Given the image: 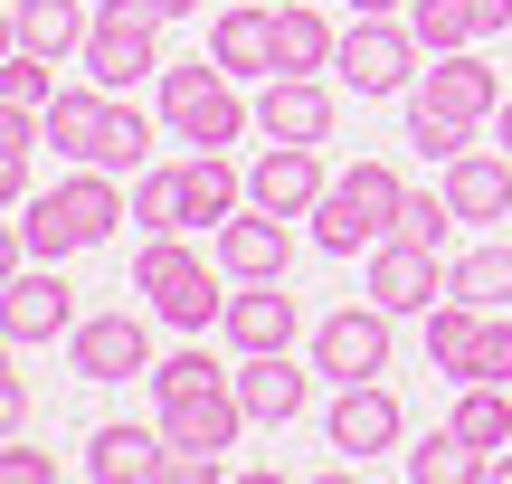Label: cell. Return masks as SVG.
Segmentation results:
<instances>
[{
	"label": "cell",
	"instance_id": "7",
	"mask_svg": "<svg viewBox=\"0 0 512 484\" xmlns=\"http://www.w3.org/2000/svg\"><path fill=\"white\" fill-rule=\"evenodd\" d=\"M76 285H67V266H48V257H29L10 285H0V342L10 352H29V342H67L76 333Z\"/></svg>",
	"mask_w": 512,
	"mask_h": 484
},
{
	"label": "cell",
	"instance_id": "5",
	"mask_svg": "<svg viewBox=\"0 0 512 484\" xmlns=\"http://www.w3.org/2000/svg\"><path fill=\"white\" fill-rule=\"evenodd\" d=\"M332 76H342L351 95H408L427 76V48H418V29H408V10H380V19H351L342 29V57H332Z\"/></svg>",
	"mask_w": 512,
	"mask_h": 484
},
{
	"label": "cell",
	"instance_id": "22",
	"mask_svg": "<svg viewBox=\"0 0 512 484\" xmlns=\"http://www.w3.org/2000/svg\"><path fill=\"white\" fill-rule=\"evenodd\" d=\"M86 0H10V48H38V57H86Z\"/></svg>",
	"mask_w": 512,
	"mask_h": 484
},
{
	"label": "cell",
	"instance_id": "9",
	"mask_svg": "<svg viewBox=\"0 0 512 484\" xmlns=\"http://www.w3.org/2000/svg\"><path fill=\"white\" fill-rule=\"evenodd\" d=\"M67 371L95 380V390L152 380V323H143V314H86V323L67 333Z\"/></svg>",
	"mask_w": 512,
	"mask_h": 484
},
{
	"label": "cell",
	"instance_id": "10",
	"mask_svg": "<svg viewBox=\"0 0 512 484\" xmlns=\"http://www.w3.org/2000/svg\"><path fill=\"white\" fill-rule=\"evenodd\" d=\"M323 190H332L323 143H266V152L247 162V209H275V219H313V209H323Z\"/></svg>",
	"mask_w": 512,
	"mask_h": 484
},
{
	"label": "cell",
	"instance_id": "45",
	"mask_svg": "<svg viewBox=\"0 0 512 484\" xmlns=\"http://www.w3.org/2000/svg\"><path fill=\"white\" fill-rule=\"evenodd\" d=\"M494 143H503V152H512V95H503V114H494Z\"/></svg>",
	"mask_w": 512,
	"mask_h": 484
},
{
	"label": "cell",
	"instance_id": "4",
	"mask_svg": "<svg viewBox=\"0 0 512 484\" xmlns=\"http://www.w3.org/2000/svg\"><path fill=\"white\" fill-rule=\"evenodd\" d=\"M256 124V105L238 95V76L219 57H190V67H162V133L190 152H228Z\"/></svg>",
	"mask_w": 512,
	"mask_h": 484
},
{
	"label": "cell",
	"instance_id": "6",
	"mask_svg": "<svg viewBox=\"0 0 512 484\" xmlns=\"http://www.w3.org/2000/svg\"><path fill=\"white\" fill-rule=\"evenodd\" d=\"M389 352H399V314H389V304H342V314L313 323V371H323L332 390H351V380H380Z\"/></svg>",
	"mask_w": 512,
	"mask_h": 484
},
{
	"label": "cell",
	"instance_id": "30",
	"mask_svg": "<svg viewBox=\"0 0 512 484\" xmlns=\"http://www.w3.org/2000/svg\"><path fill=\"white\" fill-rule=\"evenodd\" d=\"M143 162H152V114L114 95V105H105V143H95V171H114V181H133Z\"/></svg>",
	"mask_w": 512,
	"mask_h": 484
},
{
	"label": "cell",
	"instance_id": "28",
	"mask_svg": "<svg viewBox=\"0 0 512 484\" xmlns=\"http://www.w3.org/2000/svg\"><path fill=\"white\" fill-rule=\"evenodd\" d=\"M446 295L484 304V314H512V238H484V247H465V257L446 266Z\"/></svg>",
	"mask_w": 512,
	"mask_h": 484
},
{
	"label": "cell",
	"instance_id": "42",
	"mask_svg": "<svg viewBox=\"0 0 512 484\" xmlns=\"http://www.w3.org/2000/svg\"><path fill=\"white\" fill-rule=\"evenodd\" d=\"M484 484H512V447H494V456H484Z\"/></svg>",
	"mask_w": 512,
	"mask_h": 484
},
{
	"label": "cell",
	"instance_id": "40",
	"mask_svg": "<svg viewBox=\"0 0 512 484\" xmlns=\"http://www.w3.org/2000/svg\"><path fill=\"white\" fill-rule=\"evenodd\" d=\"M19 428H29V380L0 371V437H19Z\"/></svg>",
	"mask_w": 512,
	"mask_h": 484
},
{
	"label": "cell",
	"instance_id": "2",
	"mask_svg": "<svg viewBox=\"0 0 512 484\" xmlns=\"http://www.w3.org/2000/svg\"><path fill=\"white\" fill-rule=\"evenodd\" d=\"M133 295H152V314H162L171 333H209V323L228 314V266L200 257V247L171 228V238H143V257H133Z\"/></svg>",
	"mask_w": 512,
	"mask_h": 484
},
{
	"label": "cell",
	"instance_id": "16",
	"mask_svg": "<svg viewBox=\"0 0 512 484\" xmlns=\"http://www.w3.org/2000/svg\"><path fill=\"white\" fill-rule=\"evenodd\" d=\"M399 428H408V418H399V399H389L380 380H351V390L332 399V418H323V437L342 447V466H370V456H389V447H399Z\"/></svg>",
	"mask_w": 512,
	"mask_h": 484
},
{
	"label": "cell",
	"instance_id": "35",
	"mask_svg": "<svg viewBox=\"0 0 512 484\" xmlns=\"http://www.w3.org/2000/svg\"><path fill=\"white\" fill-rule=\"evenodd\" d=\"M399 238H418V247H437V257H446V238H456V200H446V190H408Z\"/></svg>",
	"mask_w": 512,
	"mask_h": 484
},
{
	"label": "cell",
	"instance_id": "23",
	"mask_svg": "<svg viewBox=\"0 0 512 484\" xmlns=\"http://www.w3.org/2000/svg\"><path fill=\"white\" fill-rule=\"evenodd\" d=\"M484 304H465V295H437L427 304V371H446V380H475V352H484Z\"/></svg>",
	"mask_w": 512,
	"mask_h": 484
},
{
	"label": "cell",
	"instance_id": "8",
	"mask_svg": "<svg viewBox=\"0 0 512 484\" xmlns=\"http://www.w3.org/2000/svg\"><path fill=\"white\" fill-rule=\"evenodd\" d=\"M171 57H162V19L152 10H95V29H86V76L105 95H124V86H143V76H162Z\"/></svg>",
	"mask_w": 512,
	"mask_h": 484
},
{
	"label": "cell",
	"instance_id": "14",
	"mask_svg": "<svg viewBox=\"0 0 512 484\" xmlns=\"http://www.w3.org/2000/svg\"><path fill=\"white\" fill-rule=\"evenodd\" d=\"M209 257L228 266V285H266V276L294 266V228L275 209H238L228 228H209Z\"/></svg>",
	"mask_w": 512,
	"mask_h": 484
},
{
	"label": "cell",
	"instance_id": "43",
	"mask_svg": "<svg viewBox=\"0 0 512 484\" xmlns=\"http://www.w3.org/2000/svg\"><path fill=\"white\" fill-rule=\"evenodd\" d=\"M380 10H408V0H351V19H380Z\"/></svg>",
	"mask_w": 512,
	"mask_h": 484
},
{
	"label": "cell",
	"instance_id": "38",
	"mask_svg": "<svg viewBox=\"0 0 512 484\" xmlns=\"http://www.w3.org/2000/svg\"><path fill=\"white\" fill-rule=\"evenodd\" d=\"M475 380H503V390H512V314H494V323H484V352H475Z\"/></svg>",
	"mask_w": 512,
	"mask_h": 484
},
{
	"label": "cell",
	"instance_id": "33",
	"mask_svg": "<svg viewBox=\"0 0 512 484\" xmlns=\"http://www.w3.org/2000/svg\"><path fill=\"white\" fill-rule=\"evenodd\" d=\"M408 143L427 152V162H456V152H475V124L446 105H427V95H408Z\"/></svg>",
	"mask_w": 512,
	"mask_h": 484
},
{
	"label": "cell",
	"instance_id": "3",
	"mask_svg": "<svg viewBox=\"0 0 512 484\" xmlns=\"http://www.w3.org/2000/svg\"><path fill=\"white\" fill-rule=\"evenodd\" d=\"M399 209H408V181L389 162H351L332 171L323 209H313V247L323 257H370L380 238H399Z\"/></svg>",
	"mask_w": 512,
	"mask_h": 484
},
{
	"label": "cell",
	"instance_id": "12",
	"mask_svg": "<svg viewBox=\"0 0 512 484\" xmlns=\"http://www.w3.org/2000/svg\"><path fill=\"white\" fill-rule=\"evenodd\" d=\"M219 333H228V352H294V333H304V304L285 295V276H266V285H228Z\"/></svg>",
	"mask_w": 512,
	"mask_h": 484
},
{
	"label": "cell",
	"instance_id": "36",
	"mask_svg": "<svg viewBox=\"0 0 512 484\" xmlns=\"http://www.w3.org/2000/svg\"><path fill=\"white\" fill-rule=\"evenodd\" d=\"M219 361L209 352H171V361H152V399H190V390H219Z\"/></svg>",
	"mask_w": 512,
	"mask_h": 484
},
{
	"label": "cell",
	"instance_id": "13",
	"mask_svg": "<svg viewBox=\"0 0 512 484\" xmlns=\"http://www.w3.org/2000/svg\"><path fill=\"white\" fill-rule=\"evenodd\" d=\"M209 57H219L238 86L285 76V57H275V0H228V10L209 19Z\"/></svg>",
	"mask_w": 512,
	"mask_h": 484
},
{
	"label": "cell",
	"instance_id": "21",
	"mask_svg": "<svg viewBox=\"0 0 512 484\" xmlns=\"http://www.w3.org/2000/svg\"><path fill=\"white\" fill-rule=\"evenodd\" d=\"M86 475H95V484H152V475H162V428L105 418V428L86 437Z\"/></svg>",
	"mask_w": 512,
	"mask_h": 484
},
{
	"label": "cell",
	"instance_id": "11",
	"mask_svg": "<svg viewBox=\"0 0 512 484\" xmlns=\"http://www.w3.org/2000/svg\"><path fill=\"white\" fill-rule=\"evenodd\" d=\"M361 295H370V304H389V314H427V304L446 295V266H437V247H418V238H380V247H370V276H361Z\"/></svg>",
	"mask_w": 512,
	"mask_h": 484
},
{
	"label": "cell",
	"instance_id": "19",
	"mask_svg": "<svg viewBox=\"0 0 512 484\" xmlns=\"http://www.w3.org/2000/svg\"><path fill=\"white\" fill-rule=\"evenodd\" d=\"M408 95H427V105H446V114H465V124H494L503 114V76L484 67L475 48H456V57H437V67L418 76Z\"/></svg>",
	"mask_w": 512,
	"mask_h": 484
},
{
	"label": "cell",
	"instance_id": "15",
	"mask_svg": "<svg viewBox=\"0 0 512 484\" xmlns=\"http://www.w3.org/2000/svg\"><path fill=\"white\" fill-rule=\"evenodd\" d=\"M313 380H323V371H304L294 352H238L247 428H294V418H304V399H313Z\"/></svg>",
	"mask_w": 512,
	"mask_h": 484
},
{
	"label": "cell",
	"instance_id": "39",
	"mask_svg": "<svg viewBox=\"0 0 512 484\" xmlns=\"http://www.w3.org/2000/svg\"><path fill=\"white\" fill-rule=\"evenodd\" d=\"M48 447H19V437H0V484H48Z\"/></svg>",
	"mask_w": 512,
	"mask_h": 484
},
{
	"label": "cell",
	"instance_id": "31",
	"mask_svg": "<svg viewBox=\"0 0 512 484\" xmlns=\"http://www.w3.org/2000/svg\"><path fill=\"white\" fill-rule=\"evenodd\" d=\"M408 475H418V484H475L484 475V447H465L456 428H437V437L408 447Z\"/></svg>",
	"mask_w": 512,
	"mask_h": 484
},
{
	"label": "cell",
	"instance_id": "37",
	"mask_svg": "<svg viewBox=\"0 0 512 484\" xmlns=\"http://www.w3.org/2000/svg\"><path fill=\"white\" fill-rule=\"evenodd\" d=\"M219 475H228L219 447H181V437H162V475H152V484H219Z\"/></svg>",
	"mask_w": 512,
	"mask_h": 484
},
{
	"label": "cell",
	"instance_id": "32",
	"mask_svg": "<svg viewBox=\"0 0 512 484\" xmlns=\"http://www.w3.org/2000/svg\"><path fill=\"white\" fill-rule=\"evenodd\" d=\"M408 29H418V48H427V57L475 48V10H465V0H408Z\"/></svg>",
	"mask_w": 512,
	"mask_h": 484
},
{
	"label": "cell",
	"instance_id": "26",
	"mask_svg": "<svg viewBox=\"0 0 512 484\" xmlns=\"http://www.w3.org/2000/svg\"><path fill=\"white\" fill-rule=\"evenodd\" d=\"M181 209H190V228H228L247 209V171L228 152H190V200Z\"/></svg>",
	"mask_w": 512,
	"mask_h": 484
},
{
	"label": "cell",
	"instance_id": "34",
	"mask_svg": "<svg viewBox=\"0 0 512 484\" xmlns=\"http://www.w3.org/2000/svg\"><path fill=\"white\" fill-rule=\"evenodd\" d=\"M48 95H57V57L10 48V67H0V105H38V114H48Z\"/></svg>",
	"mask_w": 512,
	"mask_h": 484
},
{
	"label": "cell",
	"instance_id": "24",
	"mask_svg": "<svg viewBox=\"0 0 512 484\" xmlns=\"http://www.w3.org/2000/svg\"><path fill=\"white\" fill-rule=\"evenodd\" d=\"M275 57H285V76H323L342 57V29L313 0H275Z\"/></svg>",
	"mask_w": 512,
	"mask_h": 484
},
{
	"label": "cell",
	"instance_id": "25",
	"mask_svg": "<svg viewBox=\"0 0 512 484\" xmlns=\"http://www.w3.org/2000/svg\"><path fill=\"white\" fill-rule=\"evenodd\" d=\"M105 105H114V95L95 86V76L48 95V143H57V162H95V143H105Z\"/></svg>",
	"mask_w": 512,
	"mask_h": 484
},
{
	"label": "cell",
	"instance_id": "17",
	"mask_svg": "<svg viewBox=\"0 0 512 484\" xmlns=\"http://www.w3.org/2000/svg\"><path fill=\"white\" fill-rule=\"evenodd\" d=\"M256 133L266 143H323L332 133V86L323 76H266L256 86Z\"/></svg>",
	"mask_w": 512,
	"mask_h": 484
},
{
	"label": "cell",
	"instance_id": "29",
	"mask_svg": "<svg viewBox=\"0 0 512 484\" xmlns=\"http://www.w3.org/2000/svg\"><path fill=\"white\" fill-rule=\"evenodd\" d=\"M446 428L465 437V447H512V399H503V380H456V418Z\"/></svg>",
	"mask_w": 512,
	"mask_h": 484
},
{
	"label": "cell",
	"instance_id": "1",
	"mask_svg": "<svg viewBox=\"0 0 512 484\" xmlns=\"http://www.w3.org/2000/svg\"><path fill=\"white\" fill-rule=\"evenodd\" d=\"M124 219H133L124 181H114V171H95V162H76V181L38 190V200L19 209V247H29V257H48V266H67L76 247H105Z\"/></svg>",
	"mask_w": 512,
	"mask_h": 484
},
{
	"label": "cell",
	"instance_id": "20",
	"mask_svg": "<svg viewBox=\"0 0 512 484\" xmlns=\"http://www.w3.org/2000/svg\"><path fill=\"white\" fill-rule=\"evenodd\" d=\"M437 190L456 200V219H465V228H494V219H512V152H456Z\"/></svg>",
	"mask_w": 512,
	"mask_h": 484
},
{
	"label": "cell",
	"instance_id": "27",
	"mask_svg": "<svg viewBox=\"0 0 512 484\" xmlns=\"http://www.w3.org/2000/svg\"><path fill=\"white\" fill-rule=\"evenodd\" d=\"M190 162H143L133 171V228L143 238H171V228H190Z\"/></svg>",
	"mask_w": 512,
	"mask_h": 484
},
{
	"label": "cell",
	"instance_id": "41",
	"mask_svg": "<svg viewBox=\"0 0 512 484\" xmlns=\"http://www.w3.org/2000/svg\"><path fill=\"white\" fill-rule=\"evenodd\" d=\"M475 10V38H494V29H512V0H465Z\"/></svg>",
	"mask_w": 512,
	"mask_h": 484
},
{
	"label": "cell",
	"instance_id": "44",
	"mask_svg": "<svg viewBox=\"0 0 512 484\" xmlns=\"http://www.w3.org/2000/svg\"><path fill=\"white\" fill-rule=\"evenodd\" d=\"M152 10H162V19H190V10H209V0H152Z\"/></svg>",
	"mask_w": 512,
	"mask_h": 484
},
{
	"label": "cell",
	"instance_id": "18",
	"mask_svg": "<svg viewBox=\"0 0 512 484\" xmlns=\"http://www.w3.org/2000/svg\"><path fill=\"white\" fill-rule=\"evenodd\" d=\"M162 437H181V447H238L247 437V399H238V371L219 380V390H190V399H162Z\"/></svg>",
	"mask_w": 512,
	"mask_h": 484
}]
</instances>
